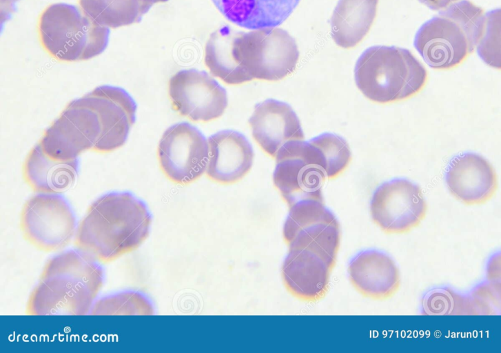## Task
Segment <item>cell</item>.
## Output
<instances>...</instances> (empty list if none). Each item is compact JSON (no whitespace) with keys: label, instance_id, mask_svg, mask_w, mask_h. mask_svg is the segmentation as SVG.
I'll return each mask as SVG.
<instances>
[{"label":"cell","instance_id":"1","mask_svg":"<svg viewBox=\"0 0 501 353\" xmlns=\"http://www.w3.org/2000/svg\"><path fill=\"white\" fill-rule=\"evenodd\" d=\"M152 223L145 204L130 192H111L94 201L76 227L74 245L96 261L112 262L140 247Z\"/></svg>","mask_w":501,"mask_h":353},{"label":"cell","instance_id":"2","mask_svg":"<svg viewBox=\"0 0 501 353\" xmlns=\"http://www.w3.org/2000/svg\"><path fill=\"white\" fill-rule=\"evenodd\" d=\"M218 68L234 85L253 79L278 81L292 74L299 59L295 40L279 28L243 32L221 27L214 47Z\"/></svg>","mask_w":501,"mask_h":353},{"label":"cell","instance_id":"3","mask_svg":"<svg viewBox=\"0 0 501 353\" xmlns=\"http://www.w3.org/2000/svg\"><path fill=\"white\" fill-rule=\"evenodd\" d=\"M104 272L99 262L80 250L50 259L28 298V315H88L102 288Z\"/></svg>","mask_w":501,"mask_h":353},{"label":"cell","instance_id":"4","mask_svg":"<svg viewBox=\"0 0 501 353\" xmlns=\"http://www.w3.org/2000/svg\"><path fill=\"white\" fill-rule=\"evenodd\" d=\"M485 26L484 10L462 0L425 23L416 34L414 47L431 68L452 69L474 51Z\"/></svg>","mask_w":501,"mask_h":353},{"label":"cell","instance_id":"5","mask_svg":"<svg viewBox=\"0 0 501 353\" xmlns=\"http://www.w3.org/2000/svg\"><path fill=\"white\" fill-rule=\"evenodd\" d=\"M354 76L360 92L379 103L411 98L427 80L425 68L409 50L385 46L365 50L356 62Z\"/></svg>","mask_w":501,"mask_h":353},{"label":"cell","instance_id":"6","mask_svg":"<svg viewBox=\"0 0 501 353\" xmlns=\"http://www.w3.org/2000/svg\"><path fill=\"white\" fill-rule=\"evenodd\" d=\"M38 34L43 48L59 61L90 59L106 48L110 30L76 7L54 3L47 7L38 21Z\"/></svg>","mask_w":501,"mask_h":353},{"label":"cell","instance_id":"7","mask_svg":"<svg viewBox=\"0 0 501 353\" xmlns=\"http://www.w3.org/2000/svg\"><path fill=\"white\" fill-rule=\"evenodd\" d=\"M275 159L273 182L289 208L303 201H323L326 163L312 139L287 143Z\"/></svg>","mask_w":501,"mask_h":353},{"label":"cell","instance_id":"8","mask_svg":"<svg viewBox=\"0 0 501 353\" xmlns=\"http://www.w3.org/2000/svg\"><path fill=\"white\" fill-rule=\"evenodd\" d=\"M76 227L71 207L59 194L40 193L32 196L20 214L19 228L24 239L43 252L67 246Z\"/></svg>","mask_w":501,"mask_h":353},{"label":"cell","instance_id":"9","mask_svg":"<svg viewBox=\"0 0 501 353\" xmlns=\"http://www.w3.org/2000/svg\"><path fill=\"white\" fill-rule=\"evenodd\" d=\"M283 236L289 250H306L335 265L340 247V224L323 201L307 200L289 207Z\"/></svg>","mask_w":501,"mask_h":353},{"label":"cell","instance_id":"10","mask_svg":"<svg viewBox=\"0 0 501 353\" xmlns=\"http://www.w3.org/2000/svg\"><path fill=\"white\" fill-rule=\"evenodd\" d=\"M160 168L171 181L187 185L199 179L207 169L209 145L202 132L183 122L169 127L157 148Z\"/></svg>","mask_w":501,"mask_h":353},{"label":"cell","instance_id":"11","mask_svg":"<svg viewBox=\"0 0 501 353\" xmlns=\"http://www.w3.org/2000/svg\"><path fill=\"white\" fill-rule=\"evenodd\" d=\"M427 204L418 185L396 179L374 192L370 213L374 222L387 234H404L418 226L425 219Z\"/></svg>","mask_w":501,"mask_h":353},{"label":"cell","instance_id":"12","mask_svg":"<svg viewBox=\"0 0 501 353\" xmlns=\"http://www.w3.org/2000/svg\"><path fill=\"white\" fill-rule=\"evenodd\" d=\"M173 108L192 121L208 122L224 113L228 103L225 89L205 71L182 70L169 80Z\"/></svg>","mask_w":501,"mask_h":353},{"label":"cell","instance_id":"13","mask_svg":"<svg viewBox=\"0 0 501 353\" xmlns=\"http://www.w3.org/2000/svg\"><path fill=\"white\" fill-rule=\"evenodd\" d=\"M249 124L255 141L274 159L287 143L305 139L294 110L287 103L276 99H269L257 103Z\"/></svg>","mask_w":501,"mask_h":353},{"label":"cell","instance_id":"14","mask_svg":"<svg viewBox=\"0 0 501 353\" xmlns=\"http://www.w3.org/2000/svg\"><path fill=\"white\" fill-rule=\"evenodd\" d=\"M334 266L313 252L289 250L281 268L284 285L298 299L317 301L329 290L330 272Z\"/></svg>","mask_w":501,"mask_h":353},{"label":"cell","instance_id":"15","mask_svg":"<svg viewBox=\"0 0 501 353\" xmlns=\"http://www.w3.org/2000/svg\"><path fill=\"white\" fill-rule=\"evenodd\" d=\"M450 192L467 205L482 204L489 200L497 189L493 166L482 156L464 153L454 157L446 173Z\"/></svg>","mask_w":501,"mask_h":353},{"label":"cell","instance_id":"16","mask_svg":"<svg viewBox=\"0 0 501 353\" xmlns=\"http://www.w3.org/2000/svg\"><path fill=\"white\" fill-rule=\"evenodd\" d=\"M207 177L216 183L229 185L241 180L251 170L254 150L241 133L226 130L208 139Z\"/></svg>","mask_w":501,"mask_h":353},{"label":"cell","instance_id":"17","mask_svg":"<svg viewBox=\"0 0 501 353\" xmlns=\"http://www.w3.org/2000/svg\"><path fill=\"white\" fill-rule=\"evenodd\" d=\"M353 287L363 296L384 300L394 295L400 284L399 269L388 255L377 251H363L348 265Z\"/></svg>","mask_w":501,"mask_h":353},{"label":"cell","instance_id":"18","mask_svg":"<svg viewBox=\"0 0 501 353\" xmlns=\"http://www.w3.org/2000/svg\"><path fill=\"white\" fill-rule=\"evenodd\" d=\"M229 21L247 29L276 27L292 13L300 0H211Z\"/></svg>","mask_w":501,"mask_h":353},{"label":"cell","instance_id":"19","mask_svg":"<svg viewBox=\"0 0 501 353\" xmlns=\"http://www.w3.org/2000/svg\"><path fill=\"white\" fill-rule=\"evenodd\" d=\"M79 171V159L70 162L54 161L45 156L36 145L28 153L23 165L25 182L36 192L59 194L71 187Z\"/></svg>","mask_w":501,"mask_h":353},{"label":"cell","instance_id":"20","mask_svg":"<svg viewBox=\"0 0 501 353\" xmlns=\"http://www.w3.org/2000/svg\"><path fill=\"white\" fill-rule=\"evenodd\" d=\"M378 0H339L331 18V37L340 47L357 46L369 32Z\"/></svg>","mask_w":501,"mask_h":353},{"label":"cell","instance_id":"21","mask_svg":"<svg viewBox=\"0 0 501 353\" xmlns=\"http://www.w3.org/2000/svg\"><path fill=\"white\" fill-rule=\"evenodd\" d=\"M81 10L97 24L116 28L141 21L149 10L139 0H79Z\"/></svg>","mask_w":501,"mask_h":353},{"label":"cell","instance_id":"22","mask_svg":"<svg viewBox=\"0 0 501 353\" xmlns=\"http://www.w3.org/2000/svg\"><path fill=\"white\" fill-rule=\"evenodd\" d=\"M153 314V306L145 296L139 292L128 291L96 300L90 314L151 315Z\"/></svg>","mask_w":501,"mask_h":353},{"label":"cell","instance_id":"23","mask_svg":"<svg viewBox=\"0 0 501 353\" xmlns=\"http://www.w3.org/2000/svg\"><path fill=\"white\" fill-rule=\"evenodd\" d=\"M325 159L327 179L340 175L349 165L351 154L347 142L341 137L325 132L314 138Z\"/></svg>","mask_w":501,"mask_h":353},{"label":"cell","instance_id":"24","mask_svg":"<svg viewBox=\"0 0 501 353\" xmlns=\"http://www.w3.org/2000/svg\"><path fill=\"white\" fill-rule=\"evenodd\" d=\"M456 296V294L447 292L434 291L425 298L424 308L428 310L429 314H447L450 313V309L453 308V299Z\"/></svg>","mask_w":501,"mask_h":353},{"label":"cell","instance_id":"25","mask_svg":"<svg viewBox=\"0 0 501 353\" xmlns=\"http://www.w3.org/2000/svg\"><path fill=\"white\" fill-rule=\"evenodd\" d=\"M433 10H440L453 4L458 0H418Z\"/></svg>","mask_w":501,"mask_h":353},{"label":"cell","instance_id":"26","mask_svg":"<svg viewBox=\"0 0 501 353\" xmlns=\"http://www.w3.org/2000/svg\"><path fill=\"white\" fill-rule=\"evenodd\" d=\"M141 3L148 10L152 7V6L156 3H163L165 2L168 0H139Z\"/></svg>","mask_w":501,"mask_h":353}]
</instances>
